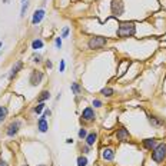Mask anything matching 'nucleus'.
Listing matches in <instances>:
<instances>
[{
	"label": "nucleus",
	"instance_id": "nucleus-1",
	"mask_svg": "<svg viewBox=\"0 0 166 166\" xmlns=\"http://www.w3.org/2000/svg\"><path fill=\"white\" fill-rule=\"evenodd\" d=\"M135 33H136L135 23H132V22H122V23H119V27H117V36L119 37H130Z\"/></svg>",
	"mask_w": 166,
	"mask_h": 166
},
{
	"label": "nucleus",
	"instance_id": "nucleus-2",
	"mask_svg": "<svg viewBox=\"0 0 166 166\" xmlns=\"http://www.w3.org/2000/svg\"><path fill=\"white\" fill-rule=\"evenodd\" d=\"M165 158H166V143L156 145V147L152 150V159H153L156 163H160V162H163Z\"/></svg>",
	"mask_w": 166,
	"mask_h": 166
},
{
	"label": "nucleus",
	"instance_id": "nucleus-3",
	"mask_svg": "<svg viewBox=\"0 0 166 166\" xmlns=\"http://www.w3.org/2000/svg\"><path fill=\"white\" fill-rule=\"evenodd\" d=\"M106 43H108V39H106V37H102V36H95V37H92L89 40L87 46H89V49H100V47H103Z\"/></svg>",
	"mask_w": 166,
	"mask_h": 166
},
{
	"label": "nucleus",
	"instance_id": "nucleus-4",
	"mask_svg": "<svg viewBox=\"0 0 166 166\" xmlns=\"http://www.w3.org/2000/svg\"><path fill=\"white\" fill-rule=\"evenodd\" d=\"M125 12V4L122 0H112V14L113 16H122Z\"/></svg>",
	"mask_w": 166,
	"mask_h": 166
},
{
	"label": "nucleus",
	"instance_id": "nucleus-5",
	"mask_svg": "<svg viewBox=\"0 0 166 166\" xmlns=\"http://www.w3.org/2000/svg\"><path fill=\"white\" fill-rule=\"evenodd\" d=\"M42 80H43V73L40 70H33L32 73H30V84H32V86L40 84Z\"/></svg>",
	"mask_w": 166,
	"mask_h": 166
},
{
	"label": "nucleus",
	"instance_id": "nucleus-6",
	"mask_svg": "<svg viewBox=\"0 0 166 166\" xmlns=\"http://www.w3.org/2000/svg\"><path fill=\"white\" fill-rule=\"evenodd\" d=\"M19 129H20V122L19 120L12 122L9 125V128H7V136H14V135L19 132Z\"/></svg>",
	"mask_w": 166,
	"mask_h": 166
},
{
	"label": "nucleus",
	"instance_id": "nucleus-7",
	"mask_svg": "<svg viewBox=\"0 0 166 166\" xmlns=\"http://www.w3.org/2000/svg\"><path fill=\"white\" fill-rule=\"evenodd\" d=\"M95 117H96L95 112H93V109H92V108H86L82 112V119H84V120L92 122V120H95Z\"/></svg>",
	"mask_w": 166,
	"mask_h": 166
},
{
	"label": "nucleus",
	"instance_id": "nucleus-8",
	"mask_svg": "<svg viewBox=\"0 0 166 166\" xmlns=\"http://www.w3.org/2000/svg\"><path fill=\"white\" fill-rule=\"evenodd\" d=\"M45 17V10L43 9H39V10H36V12L33 13V19H32V23L33 25H37V23H40L42 22V19Z\"/></svg>",
	"mask_w": 166,
	"mask_h": 166
},
{
	"label": "nucleus",
	"instance_id": "nucleus-9",
	"mask_svg": "<svg viewBox=\"0 0 166 166\" xmlns=\"http://www.w3.org/2000/svg\"><path fill=\"white\" fill-rule=\"evenodd\" d=\"M149 122H150V125L156 129L165 126V122L162 120V119H159V117H156V116H149Z\"/></svg>",
	"mask_w": 166,
	"mask_h": 166
},
{
	"label": "nucleus",
	"instance_id": "nucleus-10",
	"mask_svg": "<svg viewBox=\"0 0 166 166\" xmlns=\"http://www.w3.org/2000/svg\"><path fill=\"white\" fill-rule=\"evenodd\" d=\"M37 129L42 132V133H45V132H47V129H49V125H47V120H46L45 116H42L40 119H39L37 122Z\"/></svg>",
	"mask_w": 166,
	"mask_h": 166
},
{
	"label": "nucleus",
	"instance_id": "nucleus-11",
	"mask_svg": "<svg viewBox=\"0 0 166 166\" xmlns=\"http://www.w3.org/2000/svg\"><path fill=\"white\" fill-rule=\"evenodd\" d=\"M22 67H23V63H22V62H16V64H14V66H13L12 67V70H10V75H9V79H10V80H12L13 77L16 76V75H17V73H19L20 70H22Z\"/></svg>",
	"mask_w": 166,
	"mask_h": 166
},
{
	"label": "nucleus",
	"instance_id": "nucleus-12",
	"mask_svg": "<svg viewBox=\"0 0 166 166\" xmlns=\"http://www.w3.org/2000/svg\"><path fill=\"white\" fill-rule=\"evenodd\" d=\"M116 136H117V139H119V141L125 142V141H128V139H129V132L125 128H122V129H119V130H117Z\"/></svg>",
	"mask_w": 166,
	"mask_h": 166
},
{
	"label": "nucleus",
	"instance_id": "nucleus-13",
	"mask_svg": "<svg viewBox=\"0 0 166 166\" xmlns=\"http://www.w3.org/2000/svg\"><path fill=\"white\" fill-rule=\"evenodd\" d=\"M102 155H103V159H106V160H112L115 158V152H113L112 147H106V149L103 150Z\"/></svg>",
	"mask_w": 166,
	"mask_h": 166
},
{
	"label": "nucleus",
	"instance_id": "nucleus-14",
	"mask_svg": "<svg viewBox=\"0 0 166 166\" xmlns=\"http://www.w3.org/2000/svg\"><path fill=\"white\" fill-rule=\"evenodd\" d=\"M143 146L146 147L147 150H153L156 147V141L155 139H145L143 141Z\"/></svg>",
	"mask_w": 166,
	"mask_h": 166
},
{
	"label": "nucleus",
	"instance_id": "nucleus-15",
	"mask_svg": "<svg viewBox=\"0 0 166 166\" xmlns=\"http://www.w3.org/2000/svg\"><path fill=\"white\" fill-rule=\"evenodd\" d=\"M49 97H50V92H49V90H43V92H42V93L39 95L37 102H39V103H43L45 100H47Z\"/></svg>",
	"mask_w": 166,
	"mask_h": 166
},
{
	"label": "nucleus",
	"instance_id": "nucleus-16",
	"mask_svg": "<svg viewBox=\"0 0 166 166\" xmlns=\"http://www.w3.org/2000/svg\"><path fill=\"white\" fill-rule=\"evenodd\" d=\"M96 139H97V135L93 132V133H89L86 136V143H87V146H92V145H95Z\"/></svg>",
	"mask_w": 166,
	"mask_h": 166
},
{
	"label": "nucleus",
	"instance_id": "nucleus-17",
	"mask_svg": "<svg viewBox=\"0 0 166 166\" xmlns=\"http://www.w3.org/2000/svg\"><path fill=\"white\" fill-rule=\"evenodd\" d=\"M6 116H7V108L6 106H0V123H3Z\"/></svg>",
	"mask_w": 166,
	"mask_h": 166
},
{
	"label": "nucleus",
	"instance_id": "nucleus-18",
	"mask_svg": "<svg viewBox=\"0 0 166 166\" xmlns=\"http://www.w3.org/2000/svg\"><path fill=\"white\" fill-rule=\"evenodd\" d=\"M42 47H43V42H42L40 39H36V40H33V43H32V49L37 50V49H42Z\"/></svg>",
	"mask_w": 166,
	"mask_h": 166
},
{
	"label": "nucleus",
	"instance_id": "nucleus-19",
	"mask_svg": "<svg viewBox=\"0 0 166 166\" xmlns=\"http://www.w3.org/2000/svg\"><path fill=\"white\" fill-rule=\"evenodd\" d=\"M72 92H73L75 95H79V93L82 92V87H80V84H79V83H72Z\"/></svg>",
	"mask_w": 166,
	"mask_h": 166
},
{
	"label": "nucleus",
	"instance_id": "nucleus-20",
	"mask_svg": "<svg viewBox=\"0 0 166 166\" xmlns=\"http://www.w3.org/2000/svg\"><path fill=\"white\" fill-rule=\"evenodd\" d=\"M27 7H29V3H27V0L23 1V4H22V10H20V17H25L26 16V10H27Z\"/></svg>",
	"mask_w": 166,
	"mask_h": 166
},
{
	"label": "nucleus",
	"instance_id": "nucleus-21",
	"mask_svg": "<svg viewBox=\"0 0 166 166\" xmlns=\"http://www.w3.org/2000/svg\"><path fill=\"white\" fill-rule=\"evenodd\" d=\"M100 93H102L103 96H112L113 95V89H112V87H103Z\"/></svg>",
	"mask_w": 166,
	"mask_h": 166
},
{
	"label": "nucleus",
	"instance_id": "nucleus-22",
	"mask_svg": "<svg viewBox=\"0 0 166 166\" xmlns=\"http://www.w3.org/2000/svg\"><path fill=\"white\" fill-rule=\"evenodd\" d=\"M87 165V159L84 156H79L77 158V166H86Z\"/></svg>",
	"mask_w": 166,
	"mask_h": 166
},
{
	"label": "nucleus",
	"instance_id": "nucleus-23",
	"mask_svg": "<svg viewBox=\"0 0 166 166\" xmlns=\"http://www.w3.org/2000/svg\"><path fill=\"white\" fill-rule=\"evenodd\" d=\"M43 109H45V103H39L37 106L34 108V112H36V113H42Z\"/></svg>",
	"mask_w": 166,
	"mask_h": 166
},
{
	"label": "nucleus",
	"instance_id": "nucleus-24",
	"mask_svg": "<svg viewBox=\"0 0 166 166\" xmlns=\"http://www.w3.org/2000/svg\"><path fill=\"white\" fill-rule=\"evenodd\" d=\"M86 136H87V132H86V129H80V130H79V138H80V139H86Z\"/></svg>",
	"mask_w": 166,
	"mask_h": 166
},
{
	"label": "nucleus",
	"instance_id": "nucleus-25",
	"mask_svg": "<svg viewBox=\"0 0 166 166\" xmlns=\"http://www.w3.org/2000/svg\"><path fill=\"white\" fill-rule=\"evenodd\" d=\"M33 62H34V63H40V62H42V56H40V55H34V56H33Z\"/></svg>",
	"mask_w": 166,
	"mask_h": 166
},
{
	"label": "nucleus",
	"instance_id": "nucleus-26",
	"mask_svg": "<svg viewBox=\"0 0 166 166\" xmlns=\"http://www.w3.org/2000/svg\"><path fill=\"white\" fill-rule=\"evenodd\" d=\"M92 105H93L95 108H100V106H102V102H100V100H97V99H95V100L92 102Z\"/></svg>",
	"mask_w": 166,
	"mask_h": 166
},
{
	"label": "nucleus",
	"instance_id": "nucleus-27",
	"mask_svg": "<svg viewBox=\"0 0 166 166\" xmlns=\"http://www.w3.org/2000/svg\"><path fill=\"white\" fill-rule=\"evenodd\" d=\"M55 45H56V47H58V49H60V47H62V39H60V37H58V39H56Z\"/></svg>",
	"mask_w": 166,
	"mask_h": 166
},
{
	"label": "nucleus",
	"instance_id": "nucleus-28",
	"mask_svg": "<svg viewBox=\"0 0 166 166\" xmlns=\"http://www.w3.org/2000/svg\"><path fill=\"white\" fill-rule=\"evenodd\" d=\"M64 67H66L64 60H60V66H59V70H60V73H62V72H64Z\"/></svg>",
	"mask_w": 166,
	"mask_h": 166
},
{
	"label": "nucleus",
	"instance_id": "nucleus-29",
	"mask_svg": "<svg viewBox=\"0 0 166 166\" xmlns=\"http://www.w3.org/2000/svg\"><path fill=\"white\" fill-rule=\"evenodd\" d=\"M67 34H69V27H64L62 32V37H67Z\"/></svg>",
	"mask_w": 166,
	"mask_h": 166
},
{
	"label": "nucleus",
	"instance_id": "nucleus-30",
	"mask_svg": "<svg viewBox=\"0 0 166 166\" xmlns=\"http://www.w3.org/2000/svg\"><path fill=\"white\" fill-rule=\"evenodd\" d=\"M52 66H53V63H52L50 60H47V62H46V67H49V69H52Z\"/></svg>",
	"mask_w": 166,
	"mask_h": 166
},
{
	"label": "nucleus",
	"instance_id": "nucleus-31",
	"mask_svg": "<svg viewBox=\"0 0 166 166\" xmlns=\"http://www.w3.org/2000/svg\"><path fill=\"white\" fill-rule=\"evenodd\" d=\"M50 115H52L50 110H45V113H43V116H45V117H46V116H50Z\"/></svg>",
	"mask_w": 166,
	"mask_h": 166
},
{
	"label": "nucleus",
	"instance_id": "nucleus-32",
	"mask_svg": "<svg viewBox=\"0 0 166 166\" xmlns=\"http://www.w3.org/2000/svg\"><path fill=\"white\" fill-rule=\"evenodd\" d=\"M0 166H7V163L3 159H0Z\"/></svg>",
	"mask_w": 166,
	"mask_h": 166
},
{
	"label": "nucleus",
	"instance_id": "nucleus-33",
	"mask_svg": "<svg viewBox=\"0 0 166 166\" xmlns=\"http://www.w3.org/2000/svg\"><path fill=\"white\" fill-rule=\"evenodd\" d=\"M83 152H84V153H89V146L83 147Z\"/></svg>",
	"mask_w": 166,
	"mask_h": 166
},
{
	"label": "nucleus",
	"instance_id": "nucleus-34",
	"mask_svg": "<svg viewBox=\"0 0 166 166\" xmlns=\"http://www.w3.org/2000/svg\"><path fill=\"white\" fill-rule=\"evenodd\" d=\"M66 143H69V145H70V143H73V139H67V141H66Z\"/></svg>",
	"mask_w": 166,
	"mask_h": 166
},
{
	"label": "nucleus",
	"instance_id": "nucleus-35",
	"mask_svg": "<svg viewBox=\"0 0 166 166\" xmlns=\"http://www.w3.org/2000/svg\"><path fill=\"white\" fill-rule=\"evenodd\" d=\"M1 46H3V43H1V42H0V47H1Z\"/></svg>",
	"mask_w": 166,
	"mask_h": 166
},
{
	"label": "nucleus",
	"instance_id": "nucleus-36",
	"mask_svg": "<svg viewBox=\"0 0 166 166\" xmlns=\"http://www.w3.org/2000/svg\"><path fill=\"white\" fill-rule=\"evenodd\" d=\"M37 166H46V165H37Z\"/></svg>",
	"mask_w": 166,
	"mask_h": 166
},
{
	"label": "nucleus",
	"instance_id": "nucleus-37",
	"mask_svg": "<svg viewBox=\"0 0 166 166\" xmlns=\"http://www.w3.org/2000/svg\"><path fill=\"white\" fill-rule=\"evenodd\" d=\"M23 166H27V165H23Z\"/></svg>",
	"mask_w": 166,
	"mask_h": 166
},
{
	"label": "nucleus",
	"instance_id": "nucleus-38",
	"mask_svg": "<svg viewBox=\"0 0 166 166\" xmlns=\"http://www.w3.org/2000/svg\"><path fill=\"white\" fill-rule=\"evenodd\" d=\"M23 1H26V0H23Z\"/></svg>",
	"mask_w": 166,
	"mask_h": 166
}]
</instances>
